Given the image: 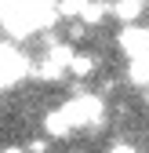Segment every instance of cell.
Here are the masks:
<instances>
[{
	"label": "cell",
	"instance_id": "cell-9",
	"mask_svg": "<svg viewBox=\"0 0 149 153\" xmlns=\"http://www.w3.org/2000/svg\"><path fill=\"white\" fill-rule=\"evenodd\" d=\"M33 76H40V80H62L66 69H62V66H55L51 59H40V66L33 69Z\"/></svg>",
	"mask_w": 149,
	"mask_h": 153
},
{
	"label": "cell",
	"instance_id": "cell-2",
	"mask_svg": "<svg viewBox=\"0 0 149 153\" xmlns=\"http://www.w3.org/2000/svg\"><path fill=\"white\" fill-rule=\"evenodd\" d=\"M66 113L69 128H87V131H98L105 124V99L102 95H73L58 106Z\"/></svg>",
	"mask_w": 149,
	"mask_h": 153
},
{
	"label": "cell",
	"instance_id": "cell-11",
	"mask_svg": "<svg viewBox=\"0 0 149 153\" xmlns=\"http://www.w3.org/2000/svg\"><path fill=\"white\" fill-rule=\"evenodd\" d=\"M26 153H47V135H44V139H33V142H26Z\"/></svg>",
	"mask_w": 149,
	"mask_h": 153
},
{
	"label": "cell",
	"instance_id": "cell-7",
	"mask_svg": "<svg viewBox=\"0 0 149 153\" xmlns=\"http://www.w3.org/2000/svg\"><path fill=\"white\" fill-rule=\"evenodd\" d=\"M127 80L138 84V88H149V55L131 59V66H127Z\"/></svg>",
	"mask_w": 149,
	"mask_h": 153
},
{
	"label": "cell",
	"instance_id": "cell-12",
	"mask_svg": "<svg viewBox=\"0 0 149 153\" xmlns=\"http://www.w3.org/2000/svg\"><path fill=\"white\" fill-rule=\"evenodd\" d=\"M84 33H87V26H84V22H77V26H69V44H73V40H80Z\"/></svg>",
	"mask_w": 149,
	"mask_h": 153
},
{
	"label": "cell",
	"instance_id": "cell-5",
	"mask_svg": "<svg viewBox=\"0 0 149 153\" xmlns=\"http://www.w3.org/2000/svg\"><path fill=\"white\" fill-rule=\"evenodd\" d=\"M69 120H66V113L62 109H51V113H44V135L47 139H66L69 135Z\"/></svg>",
	"mask_w": 149,
	"mask_h": 153
},
{
	"label": "cell",
	"instance_id": "cell-6",
	"mask_svg": "<svg viewBox=\"0 0 149 153\" xmlns=\"http://www.w3.org/2000/svg\"><path fill=\"white\" fill-rule=\"evenodd\" d=\"M105 15H113V4H109V0H91L87 11L80 15V22H84V26H98Z\"/></svg>",
	"mask_w": 149,
	"mask_h": 153
},
{
	"label": "cell",
	"instance_id": "cell-13",
	"mask_svg": "<svg viewBox=\"0 0 149 153\" xmlns=\"http://www.w3.org/2000/svg\"><path fill=\"white\" fill-rule=\"evenodd\" d=\"M109 153H138L131 142H113V146H109Z\"/></svg>",
	"mask_w": 149,
	"mask_h": 153
},
{
	"label": "cell",
	"instance_id": "cell-3",
	"mask_svg": "<svg viewBox=\"0 0 149 153\" xmlns=\"http://www.w3.org/2000/svg\"><path fill=\"white\" fill-rule=\"evenodd\" d=\"M26 73H33L29 69V59H26L22 51H15L11 44H0V88L18 84Z\"/></svg>",
	"mask_w": 149,
	"mask_h": 153
},
{
	"label": "cell",
	"instance_id": "cell-4",
	"mask_svg": "<svg viewBox=\"0 0 149 153\" xmlns=\"http://www.w3.org/2000/svg\"><path fill=\"white\" fill-rule=\"evenodd\" d=\"M145 11V0H113V15L120 18L124 26H135Z\"/></svg>",
	"mask_w": 149,
	"mask_h": 153
},
{
	"label": "cell",
	"instance_id": "cell-8",
	"mask_svg": "<svg viewBox=\"0 0 149 153\" xmlns=\"http://www.w3.org/2000/svg\"><path fill=\"white\" fill-rule=\"evenodd\" d=\"M95 55H77V59H73V66H69V73L73 76H77V80H84V76H91V73H95Z\"/></svg>",
	"mask_w": 149,
	"mask_h": 153
},
{
	"label": "cell",
	"instance_id": "cell-10",
	"mask_svg": "<svg viewBox=\"0 0 149 153\" xmlns=\"http://www.w3.org/2000/svg\"><path fill=\"white\" fill-rule=\"evenodd\" d=\"M87 4H91V0H58V15H66V18H80V15L87 11Z\"/></svg>",
	"mask_w": 149,
	"mask_h": 153
},
{
	"label": "cell",
	"instance_id": "cell-14",
	"mask_svg": "<svg viewBox=\"0 0 149 153\" xmlns=\"http://www.w3.org/2000/svg\"><path fill=\"white\" fill-rule=\"evenodd\" d=\"M4 153H26V146H4Z\"/></svg>",
	"mask_w": 149,
	"mask_h": 153
},
{
	"label": "cell",
	"instance_id": "cell-1",
	"mask_svg": "<svg viewBox=\"0 0 149 153\" xmlns=\"http://www.w3.org/2000/svg\"><path fill=\"white\" fill-rule=\"evenodd\" d=\"M0 22L11 36H29L58 22V0H0Z\"/></svg>",
	"mask_w": 149,
	"mask_h": 153
}]
</instances>
